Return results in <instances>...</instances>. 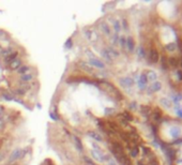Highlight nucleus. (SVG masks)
I'll use <instances>...</instances> for the list:
<instances>
[{"label":"nucleus","instance_id":"obj_1","mask_svg":"<svg viewBox=\"0 0 182 165\" xmlns=\"http://www.w3.org/2000/svg\"><path fill=\"white\" fill-rule=\"evenodd\" d=\"M27 148H22L17 147L15 148L14 150L8 155V160H7V165H12L14 163H16L17 161L24 159L26 155H27Z\"/></svg>","mask_w":182,"mask_h":165},{"label":"nucleus","instance_id":"obj_2","mask_svg":"<svg viewBox=\"0 0 182 165\" xmlns=\"http://www.w3.org/2000/svg\"><path fill=\"white\" fill-rule=\"evenodd\" d=\"M91 159L93 160V162H96L99 164H103V163H107L108 160L111 159L108 154H105L104 151L101 149V147H99L96 145V147H94L93 149H91L90 151Z\"/></svg>","mask_w":182,"mask_h":165},{"label":"nucleus","instance_id":"obj_3","mask_svg":"<svg viewBox=\"0 0 182 165\" xmlns=\"http://www.w3.org/2000/svg\"><path fill=\"white\" fill-rule=\"evenodd\" d=\"M31 89V85L30 84H20L13 89V93L17 98H20V96H25L28 92L30 91Z\"/></svg>","mask_w":182,"mask_h":165},{"label":"nucleus","instance_id":"obj_4","mask_svg":"<svg viewBox=\"0 0 182 165\" xmlns=\"http://www.w3.org/2000/svg\"><path fill=\"white\" fill-rule=\"evenodd\" d=\"M86 61L88 62V63L90 64L91 67L93 68L94 70H104L106 67L105 63H104V61H102L101 59L96 58V56L92 57V58H89V59H87Z\"/></svg>","mask_w":182,"mask_h":165},{"label":"nucleus","instance_id":"obj_5","mask_svg":"<svg viewBox=\"0 0 182 165\" xmlns=\"http://www.w3.org/2000/svg\"><path fill=\"white\" fill-rule=\"evenodd\" d=\"M35 72H31V73L18 76L17 81L18 84H31L32 81H35Z\"/></svg>","mask_w":182,"mask_h":165},{"label":"nucleus","instance_id":"obj_6","mask_svg":"<svg viewBox=\"0 0 182 165\" xmlns=\"http://www.w3.org/2000/svg\"><path fill=\"white\" fill-rule=\"evenodd\" d=\"M77 67L88 74H94L96 71V70H94L93 68L91 67L86 60H78V61H77Z\"/></svg>","mask_w":182,"mask_h":165},{"label":"nucleus","instance_id":"obj_7","mask_svg":"<svg viewBox=\"0 0 182 165\" xmlns=\"http://www.w3.org/2000/svg\"><path fill=\"white\" fill-rule=\"evenodd\" d=\"M70 139H71L72 144L75 148H76V150H78L79 152H83L84 151V145L81 143L80 138L76 135H73V134H70Z\"/></svg>","mask_w":182,"mask_h":165},{"label":"nucleus","instance_id":"obj_8","mask_svg":"<svg viewBox=\"0 0 182 165\" xmlns=\"http://www.w3.org/2000/svg\"><path fill=\"white\" fill-rule=\"evenodd\" d=\"M86 135L88 136L89 138H91L92 141L98 142V143H102V142L104 141L103 136H102L101 134L99 133L98 131H96V130H88L86 132Z\"/></svg>","mask_w":182,"mask_h":165},{"label":"nucleus","instance_id":"obj_9","mask_svg":"<svg viewBox=\"0 0 182 165\" xmlns=\"http://www.w3.org/2000/svg\"><path fill=\"white\" fill-rule=\"evenodd\" d=\"M98 27H99V30H100V31H101L104 35H107V37H109V35H111V27H109L108 24H106L105 22H100L98 24Z\"/></svg>","mask_w":182,"mask_h":165},{"label":"nucleus","instance_id":"obj_10","mask_svg":"<svg viewBox=\"0 0 182 165\" xmlns=\"http://www.w3.org/2000/svg\"><path fill=\"white\" fill-rule=\"evenodd\" d=\"M22 66H23V59L22 58H16L14 61H12L10 64H8L7 67L10 71H17Z\"/></svg>","mask_w":182,"mask_h":165},{"label":"nucleus","instance_id":"obj_11","mask_svg":"<svg viewBox=\"0 0 182 165\" xmlns=\"http://www.w3.org/2000/svg\"><path fill=\"white\" fill-rule=\"evenodd\" d=\"M31 72H33V68L31 66H29V64H23L22 67L16 71V74H17L18 76H20V75H25V74L31 73Z\"/></svg>","mask_w":182,"mask_h":165},{"label":"nucleus","instance_id":"obj_12","mask_svg":"<svg viewBox=\"0 0 182 165\" xmlns=\"http://www.w3.org/2000/svg\"><path fill=\"white\" fill-rule=\"evenodd\" d=\"M16 58H18V52L17 50H14V52L11 53L9 56H7L5 58H3V62H5V66H8V64H10L12 61H14Z\"/></svg>","mask_w":182,"mask_h":165},{"label":"nucleus","instance_id":"obj_13","mask_svg":"<svg viewBox=\"0 0 182 165\" xmlns=\"http://www.w3.org/2000/svg\"><path fill=\"white\" fill-rule=\"evenodd\" d=\"M148 58H149V61L152 62V63L158 62L159 61V53H158V50H156V49H154V48L150 49Z\"/></svg>","mask_w":182,"mask_h":165},{"label":"nucleus","instance_id":"obj_14","mask_svg":"<svg viewBox=\"0 0 182 165\" xmlns=\"http://www.w3.org/2000/svg\"><path fill=\"white\" fill-rule=\"evenodd\" d=\"M129 154H130V157H132V158H136V157L139 154V148H138V146H133V147H131Z\"/></svg>","mask_w":182,"mask_h":165},{"label":"nucleus","instance_id":"obj_15","mask_svg":"<svg viewBox=\"0 0 182 165\" xmlns=\"http://www.w3.org/2000/svg\"><path fill=\"white\" fill-rule=\"evenodd\" d=\"M101 55H102V57H103V59L105 60V61H107V62H111V61H113V59H111V56L107 54V52H106L105 48H104L103 50L101 52Z\"/></svg>","mask_w":182,"mask_h":165},{"label":"nucleus","instance_id":"obj_16","mask_svg":"<svg viewBox=\"0 0 182 165\" xmlns=\"http://www.w3.org/2000/svg\"><path fill=\"white\" fill-rule=\"evenodd\" d=\"M126 47H128V49L130 50V52H132L134 49V42L132 41V39L131 38H128L126 39Z\"/></svg>","mask_w":182,"mask_h":165},{"label":"nucleus","instance_id":"obj_17","mask_svg":"<svg viewBox=\"0 0 182 165\" xmlns=\"http://www.w3.org/2000/svg\"><path fill=\"white\" fill-rule=\"evenodd\" d=\"M118 35H109V42H111V45H116L118 43Z\"/></svg>","mask_w":182,"mask_h":165},{"label":"nucleus","instance_id":"obj_18","mask_svg":"<svg viewBox=\"0 0 182 165\" xmlns=\"http://www.w3.org/2000/svg\"><path fill=\"white\" fill-rule=\"evenodd\" d=\"M73 39L72 38H69V39L67 40V42L64 43V48L65 49H71L72 47H73Z\"/></svg>","mask_w":182,"mask_h":165},{"label":"nucleus","instance_id":"obj_19","mask_svg":"<svg viewBox=\"0 0 182 165\" xmlns=\"http://www.w3.org/2000/svg\"><path fill=\"white\" fill-rule=\"evenodd\" d=\"M7 127V120L5 117H0V132H2Z\"/></svg>","mask_w":182,"mask_h":165},{"label":"nucleus","instance_id":"obj_20","mask_svg":"<svg viewBox=\"0 0 182 165\" xmlns=\"http://www.w3.org/2000/svg\"><path fill=\"white\" fill-rule=\"evenodd\" d=\"M113 28H114V30H115L116 32H119L120 31V23L118 22L117 20H113Z\"/></svg>","mask_w":182,"mask_h":165},{"label":"nucleus","instance_id":"obj_21","mask_svg":"<svg viewBox=\"0 0 182 165\" xmlns=\"http://www.w3.org/2000/svg\"><path fill=\"white\" fill-rule=\"evenodd\" d=\"M168 63H169L170 66H172V67H177L178 64H179V60H178L177 58H170V59L168 60Z\"/></svg>","mask_w":182,"mask_h":165},{"label":"nucleus","instance_id":"obj_22","mask_svg":"<svg viewBox=\"0 0 182 165\" xmlns=\"http://www.w3.org/2000/svg\"><path fill=\"white\" fill-rule=\"evenodd\" d=\"M9 39V35H7V32L5 30L0 29V41H3V40Z\"/></svg>","mask_w":182,"mask_h":165},{"label":"nucleus","instance_id":"obj_23","mask_svg":"<svg viewBox=\"0 0 182 165\" xmlns=\"http://www.w3.org/2000/svg\"><path fill=\"white\" fill-rule=\"evenodd\" d=\"M49 117H50L52 120H54V121L59 120V116H58V114H57L56 112H50V113H49Z\"/></svg>","mask_w":182,"mask_h":165},{"label":"nucleus","instance_id":"obj_24","mask_svg":"<svg viewBox=\"0 0 182 165\" xmlns=\"http://www.w3.org/2000/svg\"><path fill=\"white\" fill-rule=\"evenodd\" d=\"M120 84L122 85V86H130V85L132 84V81H131L130 79L121 78V79H120Z\"/></svg>","mask_w":182,"mask_h":165},{"label":"nucleus","instance_id":"obj_25","mask_svg":"<svg viewBox=\"0 0 182 165\" xmlns=\"http://www.w3.org/2000/svg\"><path fill=\"white\" fill-rule=\"evenodd\" d=\"M120 45L122 46V48H124V47H126V40L124 39V38H121V39H120Z\"/></svg>","mask_w":182,"mask_h":165},{"label":"nucleus","instance_id":"obj_26","mask_svg":"<svg viewBox=\"0 0 182 165\" xmlns=\"http://www.w3.org/2000/svg\"><path fill=\"white\" fill-rule=\"evenodd\" d=\"M5 153H3V152H0V163L2 162V160L5 159Z\"/></svg>","mask_w":182,"mask_h":165}]
</instances>
